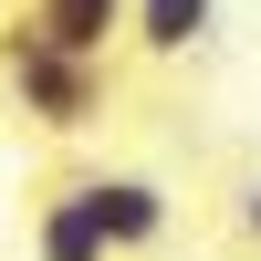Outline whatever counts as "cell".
<instances>
[{"label": "cell", "mask_w": 261, "mask_h": 261, "mask_svg": "<svg viewBox=\"0 0 261 261\" xmlns=\"http://www.w3.org/2000/svg\"><path fill=\"white\" fill-rule=\"evenodd\" d=\"M0 53H11V105L42 125V136H84V125L105 115V73L94 63H63V53L11 42V32H0Z\"/></svg>", "instance_id": "1"}, {"label": "cell", "mask_w": 261, "mask_h": 261, "mask_svg": "<svg viewBox=\"0 0 261 261\" xmlns=\"http://www.w3.org/2000/svg\"><path fill=\"white\" fill-rule=\"evenodd\" d=\"M73 199H84V220H94L105 261L157 251V241H167V220H178V209H167V188H157V178H136V167H84Z\"/></svg>", "instance_id": "2"}, {"label": "cell", "mask_w": 261, "mask_h": 261, "mask_svg": "<svg viewBox=\"0 0 261 261\" xmlns=\"http://www.w3.org/2000/svg\"><path fill=\"white\" fill-rule=\"evenodd\" d=\"M11 42H42V53L105 73V53L125 42V0H21V11H11Z\"/></svg>", "instance_id": "3"}, {"label": "cell", "mask_w": 261, "mask_h": 261, "mask_svg": "<svg viewBox=\"0 0 261 261\" xmlns=\"http://www.w3.org/2000/svg\"><path fill=\"white\" fill-rule=\"evenodd\" d=\"M209 0H125V42H146V53H199L209 42Z\"/></svg>", "instance_id": "4"}, {"label": "cell", "mask_w": 261, "mask_h": 261, "mask_svg": "<svg viewBox=\"0 0 261 261\" xmlns=\"http://www.w3.org/2000/svg\"><path fill=\"white\" fill-rule=\"evenodd\" d=\"M32 241H42V261H105L94 220H84V199H73V178H63V188H42V209H32Z\"/></svg>", "instance_id": "5"}]
</instances>
